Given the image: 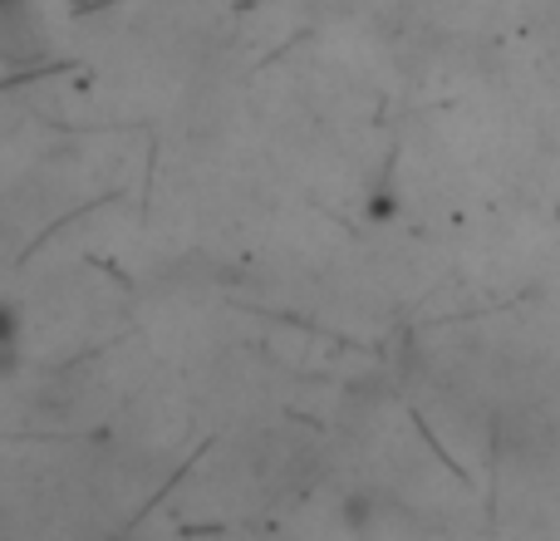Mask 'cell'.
<instances>
[{
  "label": "cell",
  "mask_w": 560,
  "mask_h": 541,
  "mask_svg": "<svg viewBox=\"0 0 560 541\" xmlns=\"http://www.w3.org/2000/svg\"><path fill=\"white\" fill-rule=\"evenodd\" d=\"M39 55H45V39H39V20L30 15V0L0 10V59L30 65V59H39Z\"/></svg>",
  "instance_id": "cell-1"
},
{
  "label": "cell",
  "mask_w": 560,
  "mask_h": 541,
  "mask_svg": "<svg viewBox=\"0 0 560 541\" xmlns=\"http://www.w3.org/2000/svg\"><path fill=\"white\" fill-rule=\"evenodd\" d=\"M15 345H20V315L0 300V369L15 365Z\"/></svg>",
  "instance_id": "cell-2"
},
{
  "label": "cell",
  "mask_w": 560,
  "mask_h": 541,
  "mask_svg": "<svg viewBox=\"0 0 560 541\" xmlns=\"http://www.w3.org/2000/svg\"><path fill=\"white\" fill-rule=\"evenodd\" d=\"M10 5H25V0H0V10H10Z\"/></svg>",
  "instance_id": "cell-3"
}]
</instances>
